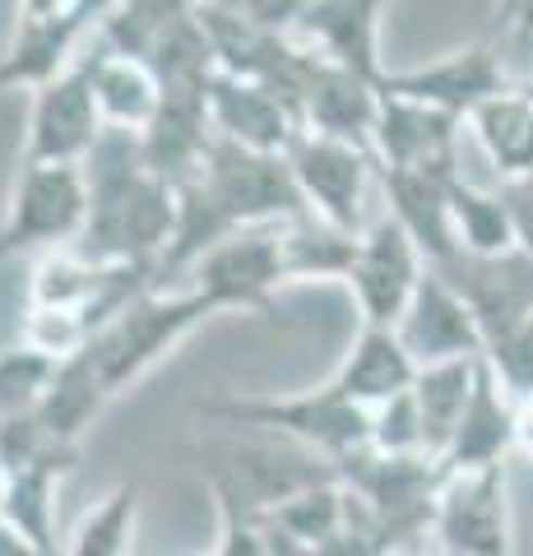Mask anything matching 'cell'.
Wrapping results in <instances>:
<instances>
[{"label":"cell","instance_id":"7c38bea8","mask_svg":"<svg viewBox=\"0 0 533 556\" xmlns=\"http://www.w3.org/2000/svg\"><path fill=\"white\" fill-rule=\"evenodd\" d=\"M330 478H334L330 459H320L292 441L288 445H232L223 455V464L210 473V492H228L246 515L265 519L283 501Z\"/></svg>","mask_w":533,"mask_h":556},{"label":"cell","instance_id":"d6a6232c","mask_svg":"<svg viewBox=\"0 0 533 556\" xmlns=\"http://www.w3.org/2000/svg\"><path fill=\"white\" fill-rule=\"evenodd\" d=\"M371 450L381 455H427L422 450V422H418V404L413 394H394L390 404L371 413ZM432 459V455H427Z\"/></svg>","mask_w":533,"mask_h":556},{"label":"cell","instance_id":"3957f363","mask_svg":"<svg viewBox=\"0 0 533 556\" xmlns=\"http://www.w3.org/2000/svg\"><path fill=\"white\" fill-rule=\"evenodd\" d=\"M200 417H218L223 427H255L279 441H292L312 455L339 464L353 450L371 445V413L348 404L330 386L306 394H232V399H200Z\"/></svg>","mask_w":533,"mask_h":556},{"label":"cell","instance_id":"8fae6325","mask_svg":"<svg viewBox=\"0 0 533 556\" xmlns=\"http://www.w3.org/2000/svg\"><path fill=\"white\" fill-rule=\"evenodd\" d=\"M422 274H427V260L413 247V237L394 218H381L357 237V255L343 283H348L357 311H363V325L394 329L404 320Z\"/></svg>","mask_w":533,"mask_h":556},{"label":"cell","instance_id":"83f0119b","mask_svg":"<svg viewBox=\"0 0 533 556\" xmlns=\"http://www.w3.org/2000/svg\"><path fill=\"white\" fill-rule=\"evenodd\" d=\"M107 404H112V399L102 394V386H98L93 371H89V362L75 353V357L56 362V376H51V386L42 394L38 417H42V427L56 441L79 445V437L98 422V413L107 408Z\"/></svg>","mask_w":533,"mask_h":556},{"label":"cell","instance_id":"8992f818","mask_svg":"<svg viewBox=\"0 0 533 556\" xmlns=\"http://www.w3.org/2000/svg\"><path fill=\"white\" fill-rule=\"evenodd\" d=\"M334 478L363 501V506L399 525L418 538H432L436 519V492H441V464L427 455H381V450H353L334 464Z\"/></svg>","mask_w":533,"mask_h":556},{"label":"cell","instance_id":"d590c367","mask_svg":"<svg viewBox=\"0 0 533 556\" xmlns=\"http://www.w3.org/2000/svg\"><path fill=\"white\" fill-rule=\"evenodd\" d=\"M502 200H506V214H510L515 247L524 255H533V177L502 181Z\"/></svg>","mask_w":533,"mask_h":556},{"label":"cell","instance_id":"74e56055","mask_svg":"<svg viewBox=\"0 0 533 556\" xmlns=\"http://www.w3.org/2000/svg\"><path fill=\"white\" fill-rule=\"evenodd\" d=\"M515 455L533 464V399H524L515 413Z\"/></svg>","mask_w":533,"mask_h":556},{"label":"cell","instance_id":"4fadbf2b","mask_svg":"<svg viewBox=\"0 0 533 556\" xmlns=\"http://www.w3.org/2000/svg\"><path fill=\"white\" fill-rule=\"evenodd\" d=\"M510 89H520V84L510 79V70L502 65L492 42H469L441 61H427L413 70H390L385 75V93L427 102V108L450 112L459 121H469L483 102L502 98Z\"/></svg>","mask_w":533,"mask_h":556},{"label":"cell","instance_id":"9a60e30c","mask_svg":"<svg viewBox=\"0 0 533 556\" xmlns=\"http://www.w3.org/2000/svg\"><path fill=\"white\" fill-rule=\"evenodd\" d=\"M390 0H306L292 38L312 47L320 61H330L348 75H363L385 89L390 65L381 61V14Z\"/></svg>","mask_w":533,"mask_h":556},{"label":"cell","instance_id":"ab89813d","mask_svg":"<svg viewBox=\"0 0 533 556\" xmlns=\"http://www.w3.org/2000/svg\"><path fill=\"white\" fill-rule=\"evenodd\" d=\"M0 556H51V552H38L33 543H24V538H14L5 525H0Z\"/></svg>","mask_w":533,"mask_h":556},{"label":"cell","instance_id":"5b68a950","mask_svg":"<svg viewBox=\"0 0 533 556\" xmlns=\"http://www.w3.org/2000/svg\"><path fill=\"white\" fill-rule=\"evenodd\" d=\"M98 47L144 61L158 84L214 75L200 0H122L98 28Z\"/></svg>","mask_w":533,"mask_h":556},{"label":"cell","instance_id":"ba28073f","mask_svg":"<svg viewBox=\"0 0 533 556\" xmlns=\"http://www.w3.org/2000/svg\"><path fill=\"white\" fill-rule=\"evenodd\" d=\"M288 167L297 177V190L306 208L330 223V228L357 237L363 232V208H367V190H371V172H376V153L343 144L330 135H312L306 130L297 144L288 149Z\"/></svg>","mask_w":533,"mask_h":556},{"label":"cell","instance_id":"4dcf8cb0","mask_svg":"<svg viewBox=\"0 0 533 556\" xmlns=\"http://www.w3.org/2000/svg\"><path fill=\"white\" fill-rule=\"evenodd\" d=\"M56 376V357L28 348L24 339L0 353V417L5 413H28L42 404V394Z\"/></svg>","mask_w":533,"mask_h":556},{"label":"cell","instance_id":"d4e9b609","mask_svg":"<svg viewBox=\"0 0 533 556\" xmlns=\"http://www.w3.org/2000/svg\"><path fill=\"white\" fill-rule=\"evenodd\" d=\"M469 130L478 144H483L487 163L496 167L502 181L533 177V102L520 89L483 102V108L469 116Z\"/></svg>","mask_w":533,"mask_h":556},{"label":"cell","instance_id":"60d3db41","mask_svg":"<svg viewBox=\"0 0 533 556\" xmlns=\"http://www.w3.org/2000/svg\"><path fill=\"white\" fill-rule=\"evenodd\" d=\"M390 556H445L436 543H427V538H418V543H408V547H399V552H390Z\"/></svg>","mask_w":533,"mask_h":556},{"label":"cell","instance_id":"f1b7e54d","mask_svg":"<svg viewBox=\"0 0 533 556\" xmlns=\"http://www.w3.org/2000/svg\"><path fill=\"white\" fill-rule=\"evenodd\" d=\"M450 218H455V237L464 255H506L515 251V232H510V214L502 190H483L469 177H459L450 186Z\"/></svg>","mask_w":533,"mask_h":556},{"label":"cell","instance_id":"9c48e42d","mask_svg":"<svg viewBox=\"0 0 533 556\" xmlns=\"http://www.w3.org/2000/svg\"><path fill=\"white\" fill-rule=\"evenodd\" d=\"M288 283L279 223L265 228H242L228 241H218L210 255H200L191 269V283L214 311H269L274 292Z\"/></svg>","mask_w":533,"mask_h":556},{"label":"cell","instance_id":"ffe728a7","mask_svg":"<svg viewBox=\"0 0 533 556\" xmlns=\"http://www.w3.org/2000/svg\"><path fill=\"white\" fill-rule=\"evenodd\" d=\"M515 413H520V404L502 390V380L487 371V362H478L473 394H469V404H464L455 437L441 455V473H478V468L510 464V455H515Z\"/></svg>","mask_w":533,"mask_h":556},{"label":"cell","instance_id":"d6986e66","mask_svg":"<svg viewBox=\"0 0 533 556\" xmlns=\"http://www.w3.org/2000/svg\"><path fill=\"white\" fill-rule=\"evenodd\" d=\"M464 121L381 89V116H376L371 153L376 167H445L459 163Z\"/></svg>","mask_w":533,"mask_h":556},{"label":"cell","instance_id":"52a82bcc","mask_svg":"<svg viewBox=\"0 0 533 556\" xmlns=\"http://www.w3.org/2000/svg\"><path fill=\"white\" fill-rule=\"evenodd\" d=\"M510 464L445 473L432 538L445 556H510Z\"/></svg>","mask_w":533,"mask_h":556},{"label":"cell","instance_id":"cb8c5ba5","mask_svg":"<svg viewBox=\"0 0 533 556\" xmlns=\"http://www.w3.org/2000/svg\"><path fill=\"white\" fill-rule=\"evenodd\" d=\"M84 65H89V79H93L102 126L144 135L149 121L158 116V102H163L158 75H153L144 61L122 56V51H107V47H98L93 56H84Z\"/></svg>","mask_w":533,"mask_h":556},{"label":"cell","instance_id":"2e32d148","mask_svg":"<svg viewBox=\"0 0 533 556\" xmlns=\"http://www.w3.org/2000/svg\"><path fill=\"white\" fill-rule=\"evenodd\" d=\"M390 200V218L413 237V247L432 269L450 265L459 255L455 218H450V186L464 177L459 163L445 167H376Z\"/></svg>","mask_w":533,"mask_h":556},{"label":"cell","instance_id":"ac0fdd59","mask_svg":"<svg viewBox=\"0 0 533 556\" xmlns=\"http://www.w3.org/2000/svg\"><path fill=\"white\" fill-rule=\"evenodd\" d=\"M436 274L469 302V311L478 316V329H483V348L502 329L533 316V255H524L520 247L506 255H492V260L459 251Z\"/></svg>","mask_w":533,"mask_h":556},{"label":"cell","instance_id":"ee69618b","mask_svg":"<svg viewBox=\"0 0 533 556\" xmlns=\"http://www.w3.org/2000/svg\"><path fill=\"white\" fill-rule=\"evenodd\" d=\"M195 556H210V552H195Z\"/></svg>","mask_w":533,"mask_h":556},{"label":"cell","instance_id":"4316f807","mask_svg":"<svg viewBox=\"0 0 533 556\" xmlns=\"http://www.w3.org/2000/svg\"><path fill=\"white\" fill-rule=\"evenodd\" d=\"M363 237V232H357ZM357 237L330 228L316 214H297L279 223V247H283V274L288 283H312V278H348Z\"/></svg>","mask_w":533,"mask_h":556},{"label":"cell","instance_id":"277c9868","mask_svg":"<svg viewBox=\"0 0 533 556\" xmlns=\"http://www.w3.org/2000/svg\"><path fill=\"white\" fill-rule=\"evenodd\" d=\"M89 223V177L75 163H20L0 214V260L28 251H65Z\"/></svg>","mask_w":533,"mask_h":556},{"label":"cell","instance_id":"b9f144b4","mask_svg":"<svg viewBox=\"0 0 533 556\" xmlns=\"http://www.w3.org/2000/svg\"><path fill=\"white\" fill-rule=\"evenodd\" d=\"M520 93H524V98H529V102H533V75H529V79H524V84H520Z\"/></svg>","mask_w":533,"mask_h":556},{"label":"cell","instance_id":"836d02e7","mask_svg":"<svg viewBox=\"0 0 533 556\" xmlns=\"http://www.w3.org/2000/svg\"><path fill=\"white\" fill-rule=\"evenodd\" d=\"M214 506H218V543L210 556H274L261 519L246 515L228 492H214Z\"/></svg>","mask_w":533,"mask_h":556},{"label":"cell","instance_id":"5bb4252c","mask_svg":"<svg viewBox=\"0 0 533 556\" xmlns=\"http://www.w3.org/2000/svg\"><path fill=\"white\" fill-rule=\"evenodd\" d=\"M210 126L218 139H232L255 153H283L306 135L302 108L288 93L269 89V84L232 79L214 70L210 75Z\"/></svg>","mask_w":533,"mask_h":556},{"label":"cell","instance_id":"f35d334b","mask_svg":"<svg viewBox=\"0 0 533 556\" xmlns=\"http://www.w3.org/2000/svg\"><path fill=\"white\" fill-rule=\"evenodd\" d=\"M75 0H20V20H56Z\"/></svg>","mask_w":533,"mask_h":556},{"label":"cell","instance_id":"f6af8a7d","mask_svg":"<svg viewBox=\"0 0 533 556\" xmlns=\"http://www.w3.org/2000/svg\"><path fill=\"white\" fill-rule=\"evenodd\" d=\"M496 5H506V0H496Z\"/></svg>","mask_w":533,"mask_h":556},{"label":"cell","instance_id":"30bf717a","mask_svg":"<svg viewBox=\"0 0 533 556\" xmlns=\"http://www.w3.org/2000/svg\"><path fill=\"white\" fill-rule=\"evenodd\" d=\"M102 112L93 98V79L84 56L61 70L56 79H47L42 89H33V108H28V135H24V159L20 163H75L93 153L102 139Z\"/></svg>","mask_w":533,"mask_h":556},{"label":"cell","instance_id":"7a4b0ae2","mask_svg":"<svg viewBox=\"0 0 533 556\" xmlns=\"http://www.w3.org/2000/svg\"><path fill=\"white\" fill-rule=\"evenodd\" d=\"M210 316H218V311L204 302L195 288H181V292L153 288L140 302H130L112 325H102L98 334L79 348V357L89 362V371L102 386V394L116 399L140 376H149L172 348Z\"/></svg>","mask_w":533,"mask_h":556},{"label":"cell","instance_id":"f546056e","mask_svg":"<svg viewBox=\"0 0 533 556\" xmlns=\"http://www.w3.org/2000/svg\"><path fill=\"white\" fill-rule=\"evenodd\" d=\"M135 519H140V482L112 486L98 506L79 519L65 556H126L135 538Z\"/></svg>","mask_w":533,"mask_h":556},{"label":"cell","instance_id":"603a6c76","mask_svg":"<svg viewBox=\"0 0 533 556\" xmlns=\"http://www.w3.org/2000/svg\"><path fill=\"white\" fill-rule=\"evenodd\" d=\"M79 450H56L38 464H24L5 473V496H0V525H5L14 538H24L38 552L61 556L56 543V492L61 478L75 468Z\"/></svg>","mask_w":533,"mask_h":556},{"label":"cell","instance_id":"7402d4cb","mask_svg":"<svg viewBox=\"0 0 533 556\" xmlns=\"http://www.w3.org/2000/svg\"><path fill=\"white\" fill-rule=\"evenodd\" d=\"M418 380V362L404 353V343L394 329H376V325H363L357 339L348 348V357L339 362V371L325 380L334 394H343L348 404L376 413L381 404H390L394 394L413 390Z\"/></svg>","mask_w":533,"mask_h":556},{"label":"cell","instance_id":"7bdbcfd3","mask_svg":"<svg viewBox=\"0 0 533 556\" xmlns=\"http://www.w3.org/2000/svg\"><path fill=\"white\" fill-rule=\"evenodd\" d=\"M0 496H5V468H0Z\"/></svg>","mask_w":533,"mask_h":556},{"label":"cell","instance_id":"6da1fadb","mask_svg":"<svg viewBox=\"0 0 533 556\" xmlns=\"http://www.w3.org/2000/svg\"><path fill=\"white\" fill-rule=\"evenodd\" d=\"M89 177V223L75 241L98 265H158L177 232V186L144 163L140 135L102 130L84 159Z\"/></svg>","mask_w":533,"mask_h":556},{"label":"cell","instance_id":"8d00e7d4","mask_svg":"<svg viewBox=\"0 0 533 556\" xmlns=\"http://www.w3.org/2000/svg\"><path fill=\"white\" fill-rule=\"evenodd\" d=\"M496 24L515 28L520 38H533V0H506V5H496Z\"/></svg>","mask_w":533,"mask_h":556},{"label":"cell","instance_id":"e575fe53","mask_svg":"<svg viewBox=\"0 0 533 556\" xmlns=\"http://www.w3.org/2000/svg\"><path fill=\"white\" fill-rule=\"evenodd\" d=\"M200 5H214V10H228V14H242V20L274 28V33H292L297 14L306 0H200Z\"/></svg>","mask_w":533,"mask_h":556},{"label":"cell","instance_id":"484cf974","mask_svg":"<svg viewBox=\"0 0 533 556\" xmlns=\"http://www.w3.org/2000/svg\"><path fill=\"white\" fill-rule=\"evenodd\" d=\"M478 362L483 357H469V362H441V367H422L418 380H413V404H418V422H422V450L441 464L445 445H450L464 404L473 394V380H478Z\"/></svg>","mask_w":533,"mask_h":556},{"label":"cell","instance_id":"44dd1931","mask_svg":"<svg viewBox=\"0 0 533 556\" xmlns=\"http://www.w3.org/2000/svg\"><path fill=\"white\" fill-rule=\"evenodd\" d=\"M376 116H381V84L348 75L330 61H316L312 79L302 89V121L312 135H330L343 144L371 149Z\"/></svg>","mask_w":533,"mask_h":556},{"label":"cell","instance_id":"e0dca14e","mask_svg":"<svg viewBox=\"0 0 533 556\" xmlns=\"http://www.w3.org/2000/svg\"><path fill=\"white\" fill-rule=\"evenodd\" d=\"M394 334H399L404 353L418 362V371L441 367V362L483 357V329H478V316L432 265H427L422 283L404 311V320L394 325Z\"/></svg>","mask_w":533,"mask_h":556},{"label":"cell","instance_id":"1f68e13d","mask_svg":"<svg viewBox=\"0 0 533 556\" xmlns=\"http://www.w3.org/2000/svg\"><path fill=\"white\" fill-rule=\"evenodd\" d=\"M483 362H487V371L502 380V390L515 399V404L533 399V316L502 329L496 339H487Z\"/></svg>","mask_w":533,"mask_h":556}]
</instances>
